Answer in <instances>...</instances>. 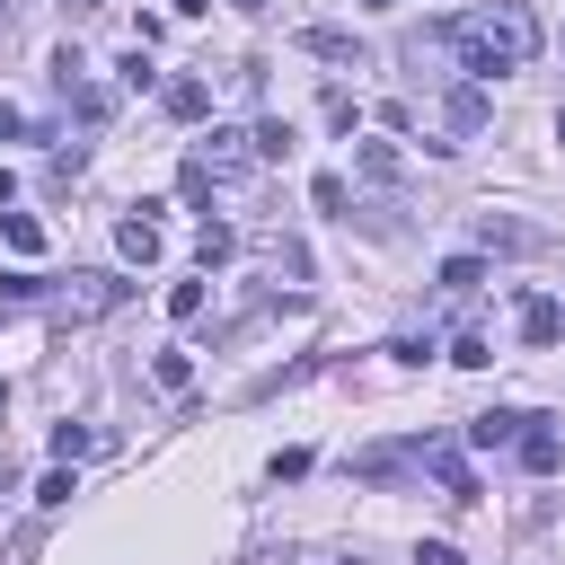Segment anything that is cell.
Here are the masks:
<instances>
[{
    "instance_id": "obj_1",
    "label": "cell",
    "mask_w": 565,
    "mask_h": 565,
    "mask_svg": "<svg viewBox=\"0 0 565 565\" xmlns=\"http://www.w3.org/2000/svg\"><path fill=\"white\" fill-rule=\"evenodd\" d=\"M441 44L459 53V71L503 79V71H521V62L539 53V18H530L521 0H486V9H459V18L441 26Z\"/></svg>"
},
{
    "instance_id": "obj_2",
    "label": "cell",
    "mask_w": 565,
    "mask_h": 565,
    "mask_svg": "<svg viewBox=\"0 0 565 565\" xmlns=\"http://www.w3.org/2000/svg\"><path fill=\"white\" fill-rule=\"evenodd\" d=\"M194 168H203V177H247V168H256V132H247V124H212V132L194 141Z\"/></svg>"
},
{
    "instance_id": "obj_3",
    "label": "cell",
    "mask_w": 565,
    "mask_h": 565,
    "mask_svg": "<svg viewBox=\"0 0 565 565\" xmlns=\"http://www.w3.org/2000/svg\"><path fill=\"white\" fill-rule=\"evenodd\" d=\"M115 300H124V282H115V274H71V282L53 291V318H71V327H79V318H106Z\"/></svg>"
},
{
    "instance_id": "obj_4",
    "label": "cell",
    "mask_w": 565,
    "mask_h": 565,
    "mask_svg": "<svg viewBox=\"0 0 565 565\" xmlns=\"http://www.w3.org/2000/svg\"><path fill=\"white\" fill-rule=\"evenodd\" d=\"M150 212H159V203H132V212H124V221H115V247H124V256H132V265H159V247H168V238H159V221H150Z\"/></svg>"
},
{
    "instance_id": "obj_5",
    "label": "cell",
    "mask_w": 565,
    "mask_h": 565,
    "mask_svg": "<svg viewBox=\"0 0 565 565\" xmlns=\"http://www.w3.org/2000/svg\"><path fill=\"white\" fill-rule=\"evenodd\" d=\"M556 459H565V441H556V424H539V415H530V424H521V468H530V477H547Z\"/></svg>"
},
{
    "instance_id": "obj_6",
    "label": "cell",
    "mask_w": 565,
    "mask_h": 565,
    "mask_svg": "<svg viewBox=\"0 0 565 565\" xmlns=\"http://www.w3.org/2000/svg\"><path fill=\"white\" fill-rule=\"evenodd\" d=\"M556 327H565V309H556L547 291H530V300H521V344H556Z\"/></svg>"
},
{
    "instance_id": "obj_7",
    "label": "cell",
    "mask_w": 565,
    "mask_h": 565,
    "mask_svg": "<svg viewBox=\"0 0 565 565\" xmlns=\"http://www.w3.org/2000/svg\"><path fill=\"white\" fill-rule=\"evenodd\" d=\"M168 115L177 124H203L212 115V79H168Z\"/></svg>"
},
{
    "instance_id": "obj_8",
    "label": "cell",
    "mask_w": 565,
    "mask_h": 565,
    "mask_svg": "<svg viewBox=\"0 0 565 565\" xmlns=\"http://www.w3.org/2000/svg\"><path fill=\"white\" fill-rule=\"evenodd\" d=\"M521 424H530V415L494 406V415H477V424H468V441H477V450H503V441H521Z\"/></svg>"
},
{
    "instance_id": "obj_9",
    "label": "cell",
    "mask_w": 565,
    "mask_h": 565,
    "mask_svg": "<svg viewBox=\"0 0 565 565\" xmlns=\"http://www.w3.org/2000/svg\"><path fill=\"white\" fill-rule=\"evenodd\" d=\"M353 168H362L371 185H397V177H406V159H397L388 141H362V150H353Z\"/></svg>"
},
{
    "instance_id": "obj_10",
    "label": "cell",
    "mask_w": 565,
    "mask_h": 565,
    "mask_svg": "<svg viewBox=\"0 0 565 565\" xmlns=\"http://www.w3.org/2000/svg\"><path fill=\"white\" fill-rule=\"evenodd\" d=\"M0 238H9L18 256H35V247H44V221H35V212H0Z\"/></svg>"
},
{
    "instance_id": "obj_11",
    "label": "cell",
    "mask_w": 565,
    "mask_h": 565,
    "mask_svg": "<svg viewBox=\"0 0 565 565\" xmlns=\"http://www.w3.org/2000/svg\"><path fill=\"white\" fill-rule=\"evenodd\" d=\"M150 380H159V388H168V397H185V388H194V362H185V353H177V344H168V353H159V362H150Z\"/></svg>"
},
{
    "instance_id": "obj_12",
    "label": "cell",
    "mask_w": 565,
    "mask_h": 565,
    "mask_svg": "<svg viewBox=\"0 0 565 565\" xmlns=\"http://www.w3.org/2000/svg\"><path fill=\"white\" fill-rule=\"evenodd\" d=\"M300 44H309V53H327V62H362V44H353V35H335V26H309Z\"/></svg>"
},
{
    "instance_id": "obj_13",
    "label": "cell",
    "mask_w": 565,
    "mask_h": 565,
    "mask_svg": "<svg viewBox=\"0 0 565 565\" xmlns=\"http://www.w3.org/2000/svg\"><path fill=\"white\" fill-rule=\"evenodd\" d=\"M256 132V159H291V124L282 115H265V124H247Z\"/></svg>"
},
{
    "instance_id": "obj_14",
    "label": "cell",
    "mask_w": 565,
    "mask_h": 565,
    "mask_svg": "<svg viewBox=\"0 0 565 565\" xmlns=\"http://www.w3.org/2000/svg\"><path fill=\"white\" fill-rule=\"evenodd\" d=\"M477 124H486V88H459L450 97V132H477Z\"/></svg>"
},
{
    "instance_id": "obj_15",
    "label": "cell",
    "mask_w": 565,
    "mask_h": 565,
    "mask_svg": "<svg viewBox=\"0 0 565 565\" xmlns=\"http://www.w3.org/2000/svg\"><path fill=\"white\" fill-rule=\"evenodd\" d=\"M230 247H238V238H230V230H221V221H212V212H203V230H194V256H203V265H221V256H230Z\"/></svg>"
},
{
    "instance_id": "obj_16",
    "label": "cell",
    "mask_w": 565,
    "mask_h": 565,
    "mask_svg": "<svg viewBox=\"0 0 565 565\" xmlns=\"http://www.w3.org/2000/svg\"><path fill=\"white\" fill-rule=\"evenodd\" d=\"M477 282H486V256H450L441 265V291H477Z\"/></svg>"
},
{
    "instance_id": "obj_17",
    "label": "cell",
    "mask_w": 565,
    "mask_h": 565,
    "mask_svg": "<svg viewBox=\"0 0 565 565\" xmlns=\"http://www.w3.org/2000/svg\"><path fill=\"white\" fill-rule=\"evenodd\" d=\"M44 291H53V282H44V274H26V265H9V274H0V300H44Z\"/></svg>"
},
{
    "instance_id": "obj_18",
    "label": "cell",
    "mask_w": 565,
    "mask_h": 565,
    "mask_svg": "<svg viewBox=\"0 0 565 565\" xmlns=\"http://www.w3.org/2000/svg\"><path fill=\"white\" fill-rule=\"evenodd\" d=\"M168 318H177V327L203 318V282H168Z\"/></svg>"
},
{
    "instance_id": "obj_19",
    "label": "cell",
    "mask_w": 565,
    "mask_h": 565,
    "mask_svg": "<svg viewBox=\"0 0 565 565\" xmlns=\"http://www.w3.org/2000/svg\"><path fill=\"white\" fill-rule=\"evenodd\" d=\"M88 450H97L88 424H62V433H53V459H88Z\"/></svg>"
},
{
    "instance_id": "obj_20",
    "label": "cell",
    "mask_w": 565,
    "mask_h": 565,
    "mask_svg": "<svg viewBox=\"0 0 565 565\" xmlns=\"http://www.w3.org/2000/svg\"><path fill=\"white\" fill-rule=\"evenodd\" d=\"M450 362H459V371H486V362H494V344H486V335H459V344H450Z\"/></svg>"
},
{
    "instance_id": "obj_21",
    "label": "cell",
    "mask_w": 565,
    "mask_h": 565,
    "mask_svg": "<svg viewBox=\"0 0 565 565\" xmlns=\"http://www.w3.org/2000/svg\"><path fill=\"white\" fill-rule=\"evenodd\" d=\"M309 203H318V212H344L353 194H344V177H318V185H309Z\"/></svg>"
},
{
    "instance_id": "obj_22",
    "label": "cell",
    "mask_w": 565,
    "mask_h": 565,
    "mask_svg": "<svg viewBox=\"0 0 565 565\" xmlns=\"http://www.w3.org/2000/svg\"><path fill=\"white\" fill-rule=\"evenodd\" d=\"M415 565H468V556H459L450 539H424V547H415Z\"/></svg>"
},
{
    "instance_id": "obj_23",
    "label": "cell",
    "mask_w": 565,
    "mask_h": 565,
    "mask_svg": "<svg viewBox=\"0 0 565 565\" xmlns=\"http://www.w3.org/2000/svg\"><path fill=\"white\" fill-rule=\"evenodd\" d=\"M18 124H26V115H18L9 97H0V141H18Z\"/></svg>"
},
{
    "instance_id": "obj_24",
    "label": "cell",
    "mask_w": 565,
    "mask_h": 565,
    "mask_svg": "<svg viewBox=\"0 0 565 565\" xmlns=\"http://www.w3.org/2000/svg\"><path fill=\"white\" fill-rule=\"evenodd\" d=\"M203 9H212V0H177V18H203Z\"/></svg>"
},
{
    "instance_id": "obj_25",
    "label": "cell",
    "mask_w": 565,
    "mask_h": 565,
    "mask_svg": "<svg viewBox=\"0 0 565 565\" xmlns=\"http://www.w3.org/2000/svg\"><path fill=\"white\" fill-rule=\"evenodd\" d=\"M9 194H18V177H9V168H0V212H9Z\"/></svg>"
},
{
    "instance_id": "obj_26",
    "label": "cell",
    "mask_w": 565,
    "mask_h": 565,
    "mask_svg": "<svg viewBox=\"0 0 565 565\" xmlns=\"http://www.w3.org/2000/svg\"><path fill=\"white\" fill-rule=\"evenodd\" d=\"M62 9H71V18H88V9H106V0H62Z\"/></svg>"
},
{
    "instance_id": "obj_27",
    "label": "cell",
    "mask_w": 565,
    "mask_h": 565,
    "mask_svg": "<svg viewBox=\"0 0 565 565\" xmlns=\"http://www.w3.org/2000/svg\"><path fill=\"white\" fill-rule=\"evenodd\" d=\"M556 141H565V115H556Z\"/></svg>"
},
{
    "instance_id": "obj_28",
    "label": "cell",
    "mask_w": 565,
    "mask_h": 565,
    "mask_svg": "<svg viewBox=\"0 0 565 565\" xmlns=\"http://www.w3.org/2000/svg\"><path fill=\"white\" fill-rule=\"evenodd\" d=\"M362 9H388V0H362Z\"/></svg>"
},
{
    "instance_id": "obj_29",
    "label": "cell",
    "mask_w": 565,
    "mask_h": 565,
    "mask_svg": "<svg viewBox=\"0 0 565 565\" xmlns=\"http://www.w3.org/2000/svg\"><path fill=\"white\" fill-rule=\"evenodd\" d=\"M0 26H9V0H0Z\"/></svg>"
},
{
    "instance_id": "obj_30",
    "label": "cell",
    "mask_w": 565,
    "mask_h": 565,
    "mask_svg": "<svg viewBox=\"0 0 565 565\" xmlns=\"http://www.w3.org/2000/svg\"><path fill=\"white\" fill-rule=\"evenodd\" d=\"M0 477H9V468H0Z\"/></svg>"
}]
</instances>
